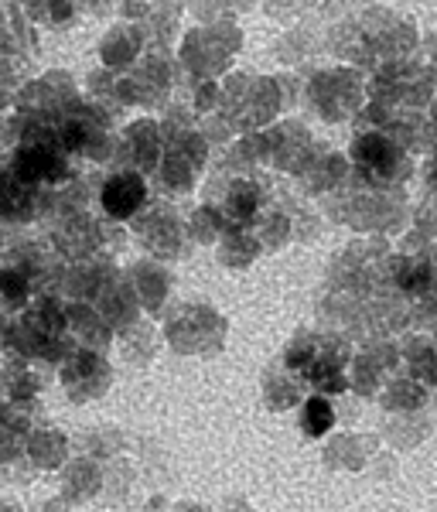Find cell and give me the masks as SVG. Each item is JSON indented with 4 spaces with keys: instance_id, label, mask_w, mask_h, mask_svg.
I'll use <instances>...</instances> for the list:
<instances>
[{
    "instance_id": "8",
    "label": "cell",
    "mask_w": 437,
    "mask_h": 512,
    "mask_svg": "<svg viewBox=\"0 0 437 512\" xmlns=\"http://www.w3.org/2000/svg\"><path fill=\"white\" fill-rule=\"evenodd\" d=\"M28 209H31L28 185H24L14 171H0V219L24 216Z\"/></svg>"
},
{
    "instance_id": "5",
    "label": "cell",
    "mask_w": 437,
    "mask_h": 512,
    "mask_svg": "<svg viewBox=\"0 0 437 512\" xmlns=\"http://www.w3.org/2000/svg\"><path fill=\"white\" fill-rule=\"evenodd\" d=\"M311 96H315V106H318L321 117L342 120L359 110L362 82L356 79V72H321Z\"/></svg>"
},
{
    "instance_id": "9",
    "label": "cell",
    "mask_w": 437,
    "mask_h": 512,
    "mask_svg": "<svg viewBox=\"0 0 437 512\" xmlns=\"http://www.w3.org/2000/svg\"><path fill=\"white\" fill-rule=\"evenodd\" d=\"M407 362H414V383H437V345L414 338L407 345Z\"/></svg>"
},
{
    "instance_id": "10",
    "label": "cell",
    "mask_w": 437,
    "mask_h": 512,
    "mask_svg": "<svg viewBox=\"0 0 437 512\" xmlns=\"http://www.w3.org/2000/svg\"><path fill=\"white\" fill-rule=\"evenodd\" d=\"M41 437H45V431H38L35 437H31V444H28L31 451H38V441H41ZM52 448H55V451H65V437H62V434H55V431H52V437H48V454H52ZM31 458H35L38 465H41V461H45V454L38 451V454H31ZM59 461H62V458L55 454V458H48L45 465H59Z\"/></svg>"
},
{
    "instance_id": "4",
    "label": "cell",
    "mask_w": 437,
    "mask_h": 512,
    "mask_svg": "<svg viewBox=\"0 0 437 512\" xmlns=\"http://www.w3.org/2000/svg\"><path fill=\"white\" fill-rule=\"evenodd\" d=\"M209 192V205L205 212H212L216 222L226 233H243L253 222H260L263 216V188L257 178L246 175H216Z\"/></svg>"
},
{
    "instance_id": "12",
    "label": "cell",
    "mask_w": 437,
    "mask_h": 512,
    "mask_svg": "<svg viewBox=\"0 0 437 512\" xmlns=\"http://www.w3.org/2000/svg\"><path fill=\"white\" fill-rule=\"evenodd\" d=\"M431 76L437 82V41H431Z\"/></svg>"
},
{
    "instance_id": "6",
    "label": "cell",
    "mask_w": 437,
    "mask_h": 512,
    "mask_svg": "<svg viewBox=\"0 0 437 512\" xmlns=\"http://www.w3.org/2000/svg\"><path fill=\"white\" fill-rule=\"evenodd\" d=\"M147 202V181L137 171H117L103 185V212L110 219H130L144 209Z\"/></svg>"
},
{
    "instance_id": "1",
    "label": "cell",
    "mask_w": 437,
    "mask_h": 512,
    "mask_svg": "<svg viewBox=\"0 0 437 512\" xmlns=\"http://www.w3.org/2000/svg\"><path fill=\"white\" fill-rule=\"evenodd\" d=\"M349 342H342L338 335H318V332H304L287 345L284 352V369L298 379L301 386H311L321 396H335L342 390H349Z\"/></svg>"
},
{
    "instance_id": "11",
    "label": "cell",
    "mask_w": 437,
    "mask_h": 512,
    "mask_svg": "<svg viewBox=\"0 0 437 512\" xmlns=\"http://www.w3.org/2000/svg\"><path fill=\"white\" fill-rule=\"evenodd\" d=\"M427 188L437 192V151L431 154V164H427Z\"/></svg>"
},
{
    "instance_id": "3",
    "label": "cell",
    "mask_w": 437,
    "mask_h": 512,
    "mask_svg": "<svg viewBox=\"0 0 437 512\" xmlns=\"http://www.w3.org/2000/svg\"><path fill=\"white\" fill-rule=\"evenodd\" d=\"M369 96L379 106H390V110H410L420 113L434 96V76L424 65H414L407 59L379 65L376 79L369 82Z\"/></svg>"
},
{
    "instance_id": "2",
    "label": "cell",
    "mask_w": 437,
    "mask_h": 512,
    "mask_svg": "<svg viewBox=\"0 0 437 512\" xmlns=\"http://www.w3.org/2000/svg\"><path fill=\"white\" fill-rule=\"evenodd\" d=\"M352 164H356L359 185L383 188V192H397L403 181L410 178V151L393 140L386 130H362L352 140Z\"/></svg>"
},
{
    "instance_id": "13",
    "label": "cell",
    "mask_w": 437,
    "mask_h": 512,
    "mask_svg": "<svg viewBox=\"0 0 437 512\" xmlns=\"http://www.w3.org/2000/svg\"><path fill=\"white\" fill-rule=\"evenodd\" d=\"M434 130H437V106H434Z\"/></svg>"
},
{
    "instance_id": "7",
    "label": "cell",
    "mask_w": 437,
    "mask_h": 512,
    "mask_svg": "<svg viewBox=\"0 0 437 512\" xmlns=\"http://www.w3.org/2000/svg\"><path fill=\"white\" fill-rule=\"evenodd\" d=\"M332 424H335V407H332V400L328 396H308L304 400V407H301V431L308 434V437H325L328 431H332Z\"/></svg>"
}]
</instances>
